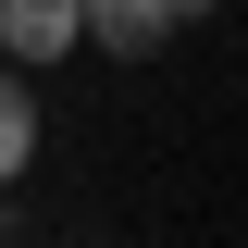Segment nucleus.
Returning <instances> with one entry per match:
<instances>
[{
	"label": "nucleus",
	"instance_id": "f257e3e1",
	"mask_svg": "<svg viewBox=\"0 0 248 248\" xmlns=\"http://www.w3.org/2000/svg\"><path fill=\"white\" fill-rule=\"evenodd\" d=\"M87 50V0H0V62H75Z\"/></svg>",
	"mask_w": 248,
	"mask_h": 248
},
{
	"label": "nucleus",
	"instance_id": "f03ea898",
	"mask_svg": "<svg viewBox=\"0 0 248 248\" xmlns=\"http://www.w3.org/2000/svg\"><path fill=\"white\" fill-rule=\"evenodd\" d=\"M25 161H37V87L0 75V186H25Z\"/></svg>",
	"mask_w": 248,
	"mask_h": 248
},
{
	"label": "nucleus",
	"instance_id": "7ed1b4c3",
	"mask_svg": "<svg viewBox=\"0 0 248 248\" xmlns=\"http://www.w3.org/2000/svg\"><path fill=\"white\" fill-rule=\"evenodd\" d=\"M149 13H161V25H199V13H211V0H149Z\"/></svg>",
	"mask_w": 248,
	"mask_h": 248
}]
</instances>
